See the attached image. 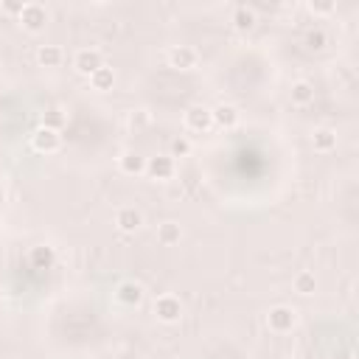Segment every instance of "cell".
I'll return each mask as SVG.
<instances>
[{
	"label": "cell",
	"instance_id": "1",
	"mask_svg": "<svg viewBox=\"0 0 359 359\" xmlns=\"http://www.w3.org/2000/svg\"><path fill=\"white\" fill-rule=\"evenodd\" d=\"M297 325V309L286 306V303H275L269 311H266V328L272 334H292Z\"/></svg>",
	"mask_w": 359,
	"mask_h": 359
},
{
	"label": "cell",
	"instance_id": "2",
	"mask_svg": "<svg viewBox=\"0 0 359 359\" xmlns=\"http://www.w3.org/2000/svg\"><path fill=\"white\" fill-rule=\"evenodd\" d=\"M17 22H20V28H22L25 34H39V31H45V25H48V8H45L42 3H36V0L22 3L20 14H17Z\"/></svg>",
	"mask_w": 359,
	"mask_h": 359
},
{
	"label": "cell",
	"instance_id": "3",
	"mask_svg": "<svg viewBox=\"0 0 359 359\" xmlns=\"http://www.w3.org/2000/svg\"><path fill=\"white\" fill-rule=\"evenodd\" d=\"M151 311H154V317L160 323H168V325L171 323H180V317H182V300L177 294H171V292H163V294L154 297Z\"/></svg>",
	"mask_w": 359,
	"mask_h": 359
},
{
	"label": "cell",
	"instance_id": "4",
	"mask_svg": "<svg viewBox=\"0 0 359 359\" xmlns=\"http://www.w3.org/2000/svg\"><path fill=\"white\" fill-rule=\"evenodd\" d=\"M107 62H104V53L98 50V48H79L76 53H73V70L79 73V76H84V79H90L95 70H101Z\"/></svg>",
	"mask_w": 359,
	"mask_h": 359
},
{
	"label": "cell",
	"instance_id": "5",
	"mask_svg": "<svg viewBox=\"0 0 359 359\" xmlns=\"http://www.w3.org/2000/svg\"><path fill=\"white\" fill-rule=\"evenodd\" d=\"M31 149L39 151V154H53V151H59V149H62V132L39 123V126L31 132Z\"/></svg>",
	"mask_w": 359,
	"mask_h": 359
},
{
	"label": "cell",
	"instance_id": "6",
	"mask_svg": "<svg viewBox=\"0 0 359 359\" xmlns=\"http://www.w3.org/2000/svg\"><path fill=\"white\" fill-rule=\"evenodd\" d=\"M177 174V160L171 154H154L146 157V177L157 180V182H168Z\"/></svg>",
	"mask_w": 359,
	"mask_h": 359
},
{
	"label": "cell",
	"instance_id": "7",
	"mask_svg": "<svg viewBox=\"0 0 359 359\" xmlns=\"http://www.w3.org/2000/svg\"><path fill=\"white\" fill-rule=\"evenodd\" d=\"M182 123L191 132H210L213 129V112L205 104H191L185 109V115H182Z\"/></svg>",
	"mask_w": 359,
	"mask_h": 359
},
{
	"label": "cell",
	"instance_id": "8",
	"mask_svg": "<svg viewBox=\"0 0 359 359\" xmlns=\"http://www.w3.org/2000/svg\"><path fill=\"white\" fill-rule=\"evenodd\" d=\"M165 59L174 70H194L199 65V50L194 45H174V48H168Z\"/></svg>",
	"mask_w": 359,
	"mask_h": 359
},
{
	"label": "cell",
	"instance_id": "9",
	"mask_svg": "<svg viewBox=\"0 0 359 359\" xmlns=\"http://www.w3.org/2000/svg\"><path fill=\"white\" fill-rule=\"evenodd\" d=\"M112 219H115V227L121 233H135L143 227V210L137 205H121Z\"/></svg>",
	"mask_w": 359,
	"mask_h": 359
},
{
	"label": "cell",
	"instance_id": "10",
	"mask_svg": "<svg viewBox=\"0 0 359 359\" xmlns=\"http://www.w3.org/2000/svg\"><path fill=\"white\" fill-rule=\"evenodd\" d=\"M115 300H118L121 306H140V300H143V286H140L137 280L126 278V280H121V283L115 286Z\"/></svg>",
	"mask_w": 359,
	"mask_h": 359
},
{
	"label": "cell",
	"instance_id": "11",
	"mask_svg": "<svg viewBox=\"0 0 359 359\" xmlns=\"http://www.w3.org/2000/svg\"><path fill=\"white\" fill-rule=\"evenodd\" d=\"M210 112H213V126H219V129H236L241 121V112L233 104H216V107H210Z\"/></svg>",
	"mask_w": 359,
	"mask_h": 359
},
{
	"label": "cell",
	"instance_id": "12",
	"mask_svg": "<svg viewBox=\"0 0 359 359\" xmlns=\"http://www.w3.org/2000/svg\"><path fill=\"white\" fill-rule=\"evenodd\" d=\"M118 168L123 174H129V177H140V174H146V157L140 151H135V149H126L118 157Z\"/></svg>",
	"mask_w": 359,
	"mask_h": 359
},
{
	"label": "cell",
	"instance_id": "13",
	"mask_svg": "<svg viewBox=\"0 0 359 359\" xmlns=\"http://www.w3.org/2000/svg\"><path fill=\"white\" fill-rule=\"evenodd\" d=\"M311 149L317 154H331L337 149V132L331 126H317L311 132Z\"/></svg>",
	"mask_w": 359,
	"mask_h": 359
},
{
	"label": "cell",
	"instance_id": "14",
	"mask_svg": "<svg viewBox=\"0 0 359 359\" xmlns=\"http://www.w3.org/2000/svg\"><path fill=\"white\" fill-rule=\"evenodd\" d=\"M255 22H258V14H255V8H252V6H236V8H233L230 25H233L238 34L252 31V28H255Z\"/></svg>",
	"mask_w": 359,
	"mask_h": 359
},
{
	"label": "cell",
	"instance_id": "15",
	"mask_svg": "<svg viewBox=\"0 0 359 359\" xmlns=\"http://www.w3.org/2000/svg\"><path fill=\"white\" fill-rule=\"evenodd\" d=\"M62 62H65V50L59 45L48 42V45H39L36 48V65L39 67H59Z\"/></svg>",
	"mask_w": 359,
	"mask_h": 359
},
{
	"label": "cell",
	"instance_id": "16",
	"mask_svg": "<svg viewBox=\"0 0 359 359\" xmlns=\"http://www.w3.org/2000/svg\"><path fill=\"white\" fill-rule=\"evenodd\" d=\"M289 98H292V104H297V107L311 104V101H314V84L306 81V79L292 81V87H289Z\"/></svg>",
	"mask_w": 359,
	"mask_h": 359
},
{
	"label": "cell",
	"instance_id": "17",
	"mask_svg": "<svg viewBox=\"0 0 359 359\" xmlns=\"http://www.w3.org/2000/svg\"><path fill=\"white\" fill-rule=\"evenodd\" d=\"M180 238H182V227H180V222H160L157 224V241L163 244V247H174V244H180Z\"/></svg>",
	"mask_w": 359,
	"mask_h": 359
},
{
	"label": "cell",
	"instance_id": "18",
	"mask_svg": "<svg viewBox=\"0 0 359 359\" xmlns=\"http://www.w3.org/2000/svg\"><path fill=\"white\" fill-rule=\"evenodd\" d=\"M292 289L300 294V297H309L317 292V275L311 269H300L294 278H292Z\"/></svg>",
	"mask_w": 359,
	"mask_h": 359
},
{
	"label": "cell",
	"instance_id": "19",
	"mask_svg": "<svg viewBox=\"0 0 359 359\" xmlns=\"http://www.w3.org/2000/svg\"><path fill=\"white\" fill-rule=\"evenodd\" d=\"M112 84H115V70H112L109 65H104L101 70H95V73L90 76V87H93V90H98V93L112 90Z\"/></svg>",
	"mask_w": 359,
	"mask_h": 359
},
{
	"label": "cell",
	"instance_id": "20",
	"mask_svg": "<svg viewBox=\"0 0 359 359\" xmlns=\"http://www.w3.org/2000/svg\"><path fill=\"white\" fill-rule=\"evenodd\" d=\"M325 45H328V34H325V28L314 25V28L306 31V48H309V50H323Z\"/></svg>",
	"mask_w": 359,
	"mask_h": 359
},
{
	"label": "cell",
	"instance_id": "21",
	"mask_svg": "<svg viewBox=\"0 0 359 359\" xmlns=\"http://www.w3.org/2000/svg\"><path fill=\"white\" fill-rule=\"evenodd\" d=\"M31 264L34 266H50L53 264V250L50 247H34L31 250Z\"/></svg>",
	"mask_w": 359,
	"mask_h": 359
},
{
	"label": "cell",
	"instance_id": "22",
	"mask_svg": "<svg viewBox=\"0 0 359 359\" xmlns=\"http://www.w3.org/2000/svg\"><path fill=\"white\" fill-rule=\"evenodd\" d=\"M309 11H311L314 17H328V14L337 11V3H334V0H311V3H309Z\"/></svg>",
	"mask_w": 359,
	"mask_h": 359
},
{
	"label": "cell",
	"instance_id": "23",
	"mask_svg": "<svg viewBox=\"0 0 359 359\" xmlns=\"http://www.w3.org/2000/svg\"><path fill=\"white\" fill-rule=\"evenodd\" d=\"M62 123H65L62 109L50 107V109H45V112H42V126H50V129H59V132H62Z\"/></svg>",
	"mask_w": 359,
	"mask_h": 359
},
{
	"label": "cell",
	"instance_id": "24",
	"mask_svg": "<svg viewBox=\"0 0 359 359\" xmlns=\"http://www.w3.org/2000/svg\"><path fill=\"white\" fill-rule=\"evenodd\" d=\"M149 121H151V115L146 109H132L129 112V126L132 129H143V126H149Z\"/></svg>",
	"mask_w": 359,
	"mask_h": 359
},
{
	"label": "cell",
	"instance_id": "25",
	"mask_svg": "<svg viewBox=\"0 0 359 359\" xmlns=\"http://www.w3.org/2000/svg\"><path fill=\"white\" fill-rule=\"evenodd\" d=\"M188 154H191V140L188 137H177L171 143V157L177 160V157H188Z\"/></svg>",
	"mask_w": 359,
	"mask_h": 359
},
{
	"label": "cell",
	"instance_id": "26",
	"mask_svg": "<svg viewBox=\"0 0 359 359\" xmlns=\"http://www.w3.org/2000/svg\"><path fill=\"white\" fill-rule=\"evenodd\" d=\"M3 8H6L8 14H20V8H22V3H3Z\"/></svg>",
	"mask_w": 359,
	"mask_h": 359
}]
</instances>
